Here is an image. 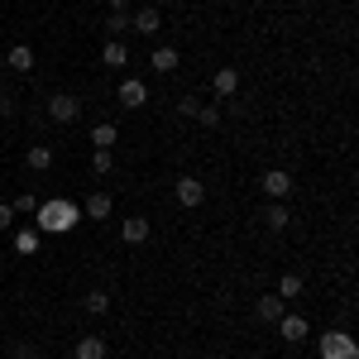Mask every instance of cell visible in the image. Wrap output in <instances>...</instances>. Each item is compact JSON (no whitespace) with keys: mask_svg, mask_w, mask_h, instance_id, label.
<instances>
[{"mask_svg":"<svg viewBox=\"0 0 359 359\" xmlns=\"http://www.w3.org/2000/svg\"><path fill=\"white\" fill-rule=\"evenodd\" d=\"M34 230L39 235H67V230H77L82 221V206H72V201H39V211H34Z\"/></svg>","mask_w":359,"mask_h":359,"instance_id":"obj_1","label":"cell"},{"mask_svg":"<svg viewBox=\"0 0 359 359\" xmlns=\"http://www.w3.org/2000/svg\"><path fill=\"white\" fill-rule=\"evenodd\" d=\"M321 359H359V345L345 331H326L321 335Z\"/></svg>","mask_w":359,"mask_h":359,"instance_id":"obj_2","label":"cell"},{"mask_svg":"<svg viewBox=\"0 0 359 359\" xmlns=\"http://www.w3.org/2000/svg\"><path fill=\"white\" fill-rule=\"evenodd\" d=\"M77 115H82V101L67 96V91H57L53 101H48V120H57V125H72Z\"/></svg>","mask_w":359,"mask_h":359,"instance_id":"obj_3","label":"cell"},{"mask_svg":"<svg viewBox=\"0 0 359 359\" xmlns=\"http://www.w3.org/2000/svg\"><path fill=\"white\" fill-rule=\"evenodd\" d=\"M201 201H206V187H201V177H177V206L196 211Z\"/></svg>","mask_w":359,"mask_h":359,"instance_id":"obj_4","label":"cell"},{"mask_svg":"<svg viewBox=\"0 0 359 359\" xmlns=\"http://www.w3.org/2000/svg\"><path fill=\"white\" fill-rule=\"evenodd\" d=\"M115 96H120V106H125V111H139V106H149V86L135 82V77H130V82H120V91H115Z\"/></svg>","mask_w":359,"mask_h":359,"instance_id":"obj_5","label":"cell"},{"mask_svg":"<svg viewBox=\"0 0 359 359\" xmlns=\"http://www.w3.org/2000/svg\"><path fill=\"white\" fill-rule=\"evenodd\" d=\"M264 192L273 196V201L292 196V172H283V168H269V172H264Z\"/></svg>","mask_w":359,"mask_h":359,"instance_id":"obj_6","label":"cell"},{"mask_svg":"<svg viewBox=\"0 0 359 359\" xmlns=\"http://www.w3.org/2000/svg\"><path fill=\"white\" fill-rule=\"evenodd\" d=\"M158 25H163L158 5H139L135 15H130V29H139V34H158Z\"/></svg>","mask_w":359,"mask_h":359,"instance_id":"obj_7","label":"cell"},{"mask_svg":"<svg viewBox=\"0 0 359 359\" xmlns=\"http://www.w3.org/2000/svg\"><path fill=\"white\" fill-rule=\"evenodd\" d=\"M306 331H311V326H306V316H292V311H283V316H278V335H283V340H292V345H297V340H306Z\"/></svg>","mask_w":359,"mask_h":359,"instance_id":"obj_8","label":"cell"},{"mask_svg":"<svg viewBox=\"0 0 359 359\" xmlns=\"http://www.w3.org/2000/svg\"><path fill=\"white\" fill-rule=\"evenodd\" d=\"M82 216H91V221H106V216H111V196L106 192H91L82 201Z\"/></svg>","mask_w":359,"mask_h":359,"instance_id":"obj_9","label":"cell"},{"mask_svg":"<svg viewBox=\"0 0 359 359\" xmlns=\"http://www.w3.org/2000/svg\"><path fill=\"white\" fill-rule=\"evenodd\" d=\"M120 240H125V245H144V240H149V221H144V216L125 221L120 225Z\"/></svg>","mask_w":359,"mask_h":359,"instance_id":"obj_10","label":"cell"},{"mask_svg":"<svg viewBox=\"0 0 359 359\" xmlns=\"http://www.w3.org/2000/svg\"><path fill=\"white\" fill-rule=\"evenodd\" d=\"M254 311H259V321H269V326H278V316H283V311H287V306H283V297H259V306H254Z\"/></svg>","mask_w":359,"mask_h":359,"instance_id":"obj_11","label":"cell"},{"mask_svg":"<svg viewBox=\"0 0 359 359\" xmlns=\"http://www.w3.org/2000/svg\"><path fill=\"white\" fill-rule=\"evenodd\" d=\"M5 62H10V67H15V72H34V48H29V43H15V48H10V57H5Z\"/></svg>","mask_w":359,"mask_h":359,"instance_id":"obj_12","label":"cell"},{"mask_svg":"<svg viewBox=\"0 0 359 359\" xmlns=\"http://www.w3.org/2000/svg\"><path fill=\"white\" fill-rule=\"evenodd\" d=\"M240 91V72L235 67H216V96H235Z\"/></svg>","mask_w":359,"mask_h":359,"instance_id":"obj_13","label":"cell"},{"mask_svg":"<svg viewBox=\"0 0 359 359\" xmlns=\"http://www.w3.org/2000/svg\"><path fill=\"white\" fill-rule=\"evenodd\" d=\"M77 359H106V340L101 335H82L77 340Z\"/></svg>","mask_w":359,"mask_h":359,"instance_id":"obj_14","label":"cell"},{"mask_svg":"<svg viewBox=\"0 0 359 359\" xmlns=\"http://www.w3.org/2000/svg\"><path fill=\"white\" fill-rule=\"evenodd\" d=\"M39 245H43V235H39V230H29V225H25V230H15V249H20L25 259H29V254H39Z\"/></svg>","mask_w":359,"mask_h":359,"instance_id":"obj_15","label":"cell"},{"mask_svg":"<svg viewBox=\"0 0 359 359\" xmlns=\"http://www.w3.org/2000/svg\"><path fill=\"white\" fill-rule=\"evenodd\" d=\"M125 57H130V48H125L120 39H111V43L101 48V62H106V67H125Z\"/></svg>","mask_w":359,"mask_h":359,"instance_id":"obj_16","label":"cell"},{"mask_svg":"<svg viewBox=\"0 0 359 359\" xmlns=\"http://www.w3.org/2000/svg\"><path fill=\"white\" fill-rule=\"evenodd\" d=\"M115 139H120V130H115L111 120H101V125H96V130H91V144H96V149H111Z\"/></svg>","mask_w":359,"mask_h":359,"instance_id":"obj_17","label":"cell"},{"mask_svg":"<svg viewBox=\"0 0 359 359\" xmlns=\"http://www.w3.org/2000/svg\"><path fill=\"white\" fill-rule=\"evenodd\" d=\"M149 62H154V72H172V67H177V48H154V57H149Z\"/></svg>","mask_w":359,"mask_h":359,"instance_id":"obj_18","label":"cell"},{"mask_svg":"<svg viewBox=\"0 0 359 359\" xmlns=\"http://www.w3.org/2000/svg\"><path fill=\"white\" fill-rule=\"evenodd\" d=\"M287 221H292V216H287V206H283V201H273V206L264 211V225H269V230H287Z\"/></svg>","mask_w":359,"mask_h":359,"instance_id":"obj_19","label":"cell"},{"mask_svg":"<svg viewBox=\"0 0 359 359\" xmlns=\"http://www.w3.org/2000/svg\"><path fill=\"white\" fill-rule=\"evenodd\" d=\"M25 163L34 168V172H43V168L53 163V149H43V144H34V149H29V154H25Z\"/></svg>","mask_w":359,"mask_h":359,"instance_id":"obj_20","label":"cell"},{"mask_svg":"<svg viewBox=\"0 0 359 359\" xmlns=\"http://www.w3.org/2000/svg\"><path fill=\"white\" fill-rule=\"evenodd\" d=\"M278 297H283V302H287V297H302V278L283 273V278H278Z\"/></svg>","mask_w":359,"mask_h":359,"instance_id":"obj_21","label":"cell"},{"mask_svg":"<svg viewBox=\"0 0 359 359\" xmlns=\"http://www.w3.org/2000/svg\"><path fill=\"white\" fill-rule=\"evenodd\" d=\"M106 34H111V39L130 34V15H125V10H111V15H106Z\"/></svg>","mask_w":359,"mask_h":359,"instance_id":"obj_22","label":"cell"},{"mask_svg":"<svg viewBox=\"0 0 359 359\" xmlns=\"http://www.w3.org/2000/svg\"><path fill=\"white\" fill-rule=\"evenodd\" d=\"M10 211H15V216H34V211H39V196H34V192H20L15 201H10Z\"/></svg>","mask_w":359,"mask_h":359,"instance_id":"obj_23","label":"cell"},{"mask_svg":"<svg viewBox=\"0 0 359 359\" xmlns=\"http://www.w3.org/2000/svg\"><path fill=\"white\" fill-rule=\"evenodd\" d=\"M106 306H111V297H106L101 287H96V292H86V311H91V316H101Z\"/></svg>","mask_w":359,"mask_h":359,"instance_id":"obj_24","label":"cell"},{"mask_svg":"<svg viewBox=\"0 0 359 359\" xmlns=\"http://www.w3.org/2000/svg\"><path fill=\"white\" fill-rule=\"evenodd\" d=\"M91 168H96V172H101V177H106V172H111V168H115L111 149H96V154H91Z\"/></svg>","mask_w":359,"mask_h":359,"instance_id":"obj_25","label":"cell"},{"mask_svg":"<svg viewBox=\"0 0 359 359\" xmlns=\"http://www.w3.org/2000/svg\"><path fill=\"white\" fill-rule=\"evenodd\" d=\"M196 120H201V125H221V106H201Z\"/></svg>","mask_w":359,"mask_h":359,"instance_id":"obj_26","label":"cell"},{"mask_svg":"<svg viewBox=\"0 0 359 359\" xmlns=\"http://www.w3.org/2000/svg\"><path fill=\"white\" fill-rule=\"evenodd\" d=\"M177 111H182V115H192V120H196V111H201V101H196V96H182V101H177Z\"/></svg>","mask_w":359,"mask_h":359,"instance_id":"obj_27","label":"cell"},{"mask_svg":"<svg viewBox=\"0 0 359 359\" xmlns=\"http://www.w3.org/2000/svg\"><path fill=\"white\" fill-rule=\"evenodd\" d=\"M15 225V211H10V201H0V230H10Z\"/></svg>","mask_w":359,"mask_h":359,"instance_id":"obj_28","label":"cell"},{"mask_svg":"<svg viewBox=\"0 0 359 359\" xmlns=\"http://www.w3.org/2000/svg\"><path fill=\"white\" fill-rule=\"evenodd\" d=\"M125 5H130V0H111V10H125Z\"/></svg>","mask_w":359,"mask_h":359,"instance_id":"obj_29","label":"cell"}]
</instances>
